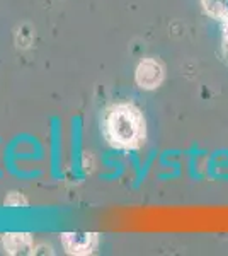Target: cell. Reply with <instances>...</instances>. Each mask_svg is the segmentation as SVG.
Masks as SVG:
<instances>
[{
	"mask_svg": "<svg viewBox=\"0 0 228 256\" xmlns=\"http://www.w3.org/2000/svg\"><path fill=\"white\" fill-rule=\"evenodd\" d=\"M203 6L211 16L228 22V0H203Z\"/></svg>",
	"mask_w": 228,
	"mask_h": 256,
	"instance_id": "5b68a950",
	"label": "cell"
},
{
	"mask_svg": "<svg viewBox=\"0 0 228 256\" xmlns=\"http://www.w3.org/2000/svg\"><path fill=\"white\" fill-rule=\"evenodd\" d=\"M61 246L68 254H90L97 248L99 236L95 232H63L60 234Z\"/></svg>",
	"mask_w": 228,
	"mask_h": 256,
	"instance_id": "7a4b0ae2",
	"label": "cell"
},
{
	"mask_svg": "<svg viewBox=\"0 0 228 256\" xmlns=\"http://www.w3.org/2000/svg\"><path fill=\"white\" fill-rule=\"evenodd\" d=\"M223 52H225V55H227V58H228V22H227L225 34H223Z\"/></svg>",
	"mask_w": 228,
	"mask_h": 256,
	"instance_id": "52a82bcc",
	"label": "cell"
},
{
	"mask_svg": "<svg viewBox=\"0 0 228 256\" xmlns=\"http://www.w3.org/2000/svg\"><path fill=\"white\" fill-rule=\"evenodd\" d=\"M2 244L9 254H34L31 234H3Z\"/></svg>",
	"mask_w": 228,
	"mask_h": 256,
	"instance_id": "277c9868",
	"label": "cell"
},
{
	"mask_svg": "<svg viewBox=\"0 0 228 256\" xmlns=\"http://www.w3.org/2000/svg\"><path fill=\"white\" fill-rule=\"evenodd\" d=\"M164 79V67L160 62L153 58H145L140 62L135 72V80L142 89H155Z\"/></svg>",
	"mask_w": 228,
	"mask_h": 256,
	"instance_id": "3957f363",
	"label": "cell"
},
{
	"mask_svg": "<svg viewBox=\"0 0 228 256\" xmlns=\"http://www.w3.org/2000/svg\"><path fill=\"white\" fill-rule=\"evenodd\" d=\"M102 130L107 142L123 150L138 148L147 137V125L142 111L131 102L111 106L104 114Z\"/></svg>",
	"mask_w": 228,
	"mask_h": 256,
	"instance_id": "6da1fadb",
	"label": "cell"
},
{
	"mask_svg": "<svg viewBox=\"0 0 228 256\" xmlns=\"http://www.w3.org/2000/svg\"><path fill=\"white\" fill-rule=\"evenodd\" d=\"M3 205H7V207H26L27 200H26V196H24L22 193L12 192V193H9V195L5 196Z\"/></svg>",
	"mask_w": 228,
	"mask_h": 256,
	"instance_id": "8992f818",
	"label": "cell"
}]
</instances>
